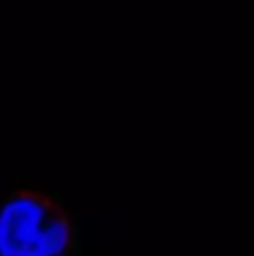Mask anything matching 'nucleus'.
I'll use <instances>...</instances> for the list:
<instances>
[{
  "mask_svg": "<svg viewBox=\"0 0 254 256\" xmlns=\"http://www.w3.org/2000/svg\"><path fill=\"white\" fill-rule=\"evenodd\" d=\"M77 251V226L55 199L17 191L0 207V256H69Z\"/></svg>",
  "mask_w": 254,
  "mask_h": 256,
  "instance_id": "1",
  "label": "nucleus"
}]
</instances>
